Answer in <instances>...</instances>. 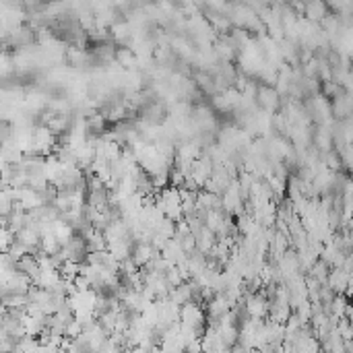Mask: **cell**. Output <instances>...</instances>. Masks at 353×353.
I'll list each match as a JSON object with an SVG mask.
<instances>
[{"mask_svg": "<svg viewBox=\"0 0 353 353\" xmlns=\"http://www.w3.org/2000/svg\"><path fill=\"white\" fill-rule=\"evenodd\" d=\"M256 103L263 108V110H277L279 103H281V97L275 89L267 87V85H261L256 89Z\"/></svg>", "mask_w": 353, "mask_h": 353, "instance_id": "cell-2", "label": "cell"}, {"mask_svg": "<svg viewBox=\"0 0 353 353\" xmlns=\"http://www.w3.org/2000/svg\"><path fill=\"white\" fill-rule=\"evenodd\" d=\"M108 118L101 112H93L89 116L83 118V126H85V137L87 139H101L108 132Z\"/></svg>", "mask_w": 353, "mask_h": 353, "instance_id": "cell-1", "label": "cell"}]
</instances>
